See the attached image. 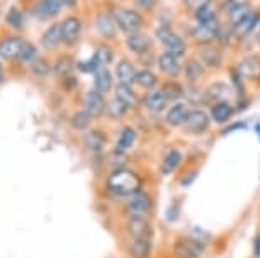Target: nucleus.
Instances as JSON below:
<instances>
[{
  "label": "nucleus",
  "mask_w": 260,
  "mask_h": 258,
  "mask_svg": "<svg viewBox=\"0 0 260 258\" xmlns=\"http://www.w3.org/2000/svg\"><path fill=\"white\" fill-rule=\"evenodd\" d=\"M107 187L119 197H129L141 191V177L129 168H116L107 178Z\"/></svg>",
  "instance_id": "obj_1"
},
{
  "label": "nucleus",
  "mask_w": 260,
  "mask_h": 258,
  "mask_svg": "<svg viewBox=\"0 0 260 258\" xmlns=\"http://www.w3.org/2000/svg\"><path fill=\"white\" fill-rule=\"evenodd\" d=\"M155 38L165 48V51L172 53V55L182 58L187 53V43H185V40L180 34L175 32L170 26H167V24L155 29Z\"/></svg>",
  "instance_id": "obj_2"
},
{
  "label": "nucleus",
  "mask_w": 260,
  "mask_h": 258,
  "mask_svg": "<svg viewBox=\"0 0 260 258\" xmlns=\"http://www.w3.org/2000/svg\"><path fill=\"white\" fill-rule=\"evenodd\" d=\"M112 16L116 19V24L119 27V31L124 34L138 32L145 27V17L141 16L136 9H127V7H116L112 9Z\"/></svg>",
  "instance_id": "obj_3"
},
{
  "label": "nucleus",
  "mask_w": 260,
  "mask_h": 258,
  "mask_svg": "<svg viewBox=\"0 0 260 258\" xmlns=\"http://www.w3.org/2000/svg\"><path fill=\"white\" fill-rule=\"evenodd\" d=\"M75 0H36L31 9V14L38 21H51L63 9L72 7Z\"/></svg>",
  "instance_id": "obj_4"
},
{
  "label": "nucleus",
  "mask_w": 260,
  "mask_h": 258,
  "mask_svg": "<svg viewBox=\"0 0 260 258\" xmlns=\"http://www.w3.org/2000/svg\"><path fill=\"white\" fill-rule=\"evenodd\" d=\"M206 251V243L194 236H180L174 243V253L179 258H201Z\"/></svg>",
  "instance_id": "obj_5"
},
{
  "label": "nucleus",
  "mask_w": 260,
  "mask_h": 258,
  "mask_svg": "<svg viewBox=\"0 0 260 258\" xmlns=\"http://www.w3.org/2000/svg\"><path fill=\"white\" fill-rule=\"evenodd\" d=\"M209 124H211V116L206 113V110L199 109V107H194V109L189 110L187 119H185L182 129L187 134L199 136V134H204L206 131L209 129Z\"/></svg>",
  "instance_id": "obj_6"
},
{
  "label": "nucleus",
  "mask_w": 260,
  "mask_h": 258,
  "mask_svg": "<svg viewBox=\"0 0 260 258\" xmlns=\"http://www.w3.org/2000/svg\"><path fill=\"white\" fill-rule=\"evenodd\" d=\"M151 207H153V201H151L148 192L138 191V192L131 194L129 197H126L124 209H126L127 216H146L148 217Z\"/></svg>",
  "instance_id": "obj_7"
},
{
  "label": "nucleus",
  "mask_w": 260,
  "mask_h": 258,
  "mask_svg": "<svg viewBox=\"0 0 260 258\" xmlns=\"http://www.w3.org/2000/svg\"><path fill=\"white\" fill-rule=\"evenodd\" d=\"M156 65H158V70L164 73L165 77H169L170 80H175L184 70V65H182V61H180V58L172 55L169 51H161L160 55L156 56Z\"/></svg>",
  "instance_id": "obj_8"
},
{
  "label": "nucleus",
  "mask_w": 260,
  "mask_h": 258,
  "mask_svg": "<svg viewBox=\"0 0 260 258\" xmlns=\"http://www.w3.org/2000/svg\"><path fill=\"white\" fill-rule=\"evenodd\" d=\"M199 61L203 63L204 68H211V70H218L223 66L224 61V53L223 48L218 45H208V46H199Z\"/></svg>",
  "instance_id": "obj_9"
},
{
  "label": "nucleus",
  "mask_w": 260,
  "mask_h": 258,
  "mask_svg": "<svg viewBox=\"0 0 260 258\" xmlns=\"http://www.w3.org/2000/svg\"><path fill=\"white\" fill-rule=\"evenodd\" d=\"M124 45L127 48V51H131L133 55L143 56V55H146V53L151 51V48H153V41H151V38L146 32L138 31V32L126 34Z\"/></svg>",
  "instance_id": "obj_10"
},
{
  "label": "nucleus",
  "mask_w": 260,
  "mask_h": 258,
  "mask_svg": "<svg viewBox=\"0 0 260 258\" xmlns=\"http://www.w3.org/2000/svg\"><path fill=\"white\" fill-rule=\"evenodd\" d=\"M107 109V100L104 99V94L97 90H89L83 97V110L90 116L92 119H99L104 116Z\"/></svg>",
  "instance_id": "obj_11"
},
{
  "label": "nucleus",
  "mask_w": 260,
  "mask_h": 258,
  "mask_svg": "<svg viewBox=\"0 0 260 258\" xmlns=\"http://www.w3.org/2000/svg\"><path fill=\"white\" fill-rule=\"evenodd\" d=\"M82 36V21L77 16H68L61 21V38L65 46H75Z\"/></svg>",
  "instance_id": "obj_12"
},
{
  "label": "nucleus",
  "mask_w": 260,
  "mask_h": 258,
  "mask_svg": "<svg viewBox=\"0 0 260 258\" xmlns=\"http://www.w3.org/2000/svg\"><path fill=\"white\" fill-rule=\"evenodd\" d=\"M219 21L213 24H196V27L190 31V38L198 46H208L216 43V36H218Z\"/></svg>",
  "instance_id": "obj_13"
},
{
  "label": "nucleus",
  "mask_w": 260,
  "mask_h": 258,
  "mask_svg": "<svg viewBox=\"0 0 260 258\" xmlns=\"http://www.w3.org/2000/svg\"><path fill=\"white\" fill-rule=\"evenodd\" d=\"M95 27L97 32L104 40H114L117 36V31H119L116 19L112 16V11H99V14L95 16Z\"/></svg>",
  "instance_id": "obj_14"
},
{
  "label": "nucleus",
  "mask_w": 260,
  "mask_h": 258,
  "mask_svg": "<svg viewBox=\"0 0 260 258\" xmlns=\"http://www.w3.org/2000/svg\"><path fill=\"white\" fill-rule=\"evenodd\" d=\"M24 43H26V40H22V38H19V36L4 38V40L0 41V58H2V60H9V61L19 60Z\"/></svg>",
  "instance_id": "obj_15"
},
{
  "label": "nucleus",
  "mask_w": 260,
  "mask_h": 258,
  "mask_svg": "<svg viewBox=\"0 0 260 258\" xmlns=\"http://www.w3.org/2000/svg\"><path fill=\"white\" fill-rule=\"evenodd\" d=\"M189 105L187 102H175L172 104L165 113V123L170 126V128H182L185 119H187L189 114Z\"/></svg>",
  "instance_id": "obj_16"
},
{
  "label": "nucleus",
  "mask_w": 260,
  "mask_h": 258,
  "mask_svg": "<svg viewBox=\"0 0 260 258\" xmlns=\"http://www.w3.org/2000/svg\"><path fill=\"white\" fill-rule=\"evenodd\" d=\"M258 24H260V11H252L243 21H240L237 26L232 27L233 38H237V40H245V38H248L250 34H253L255 29L258 27Z\"/></svg>",
  "instance_id": "obj_17"
},
{
  "label": "nucleus",
  "mask_w": 260,
  "mask_h": 258,
  "mask_svg": "<svg viewBox=\"0 0 260 258\" xmlns=\"http://www.w3.org/2000/svg\"><path fill=\"white\" fill-rule=\"evenodd\" d=\"M237 68L243 79L252 80V82H260V56L258 55H250L247 58H243Z\"/></svg>",
  "instance_id": "obj_18"
},
{
  "label": "nucleus",
  "mask_w": 260,
  "mask_h": 258,
  "mask_svg": "<svg viewBox=\"0 0 260 258\" xmlns=\"http://www.w3.org/2000/svg\"><path fill=\"white\" fill-rule=\"evenodd\" d=\"M145 105H146V109L153 114L164 113L167 107H169V99H167V95L164 94L161 87H158V89L155 87V89L148 90V94L145 97Z\"/></svg>",
  "instance_id": "obj_19"
},
{
  "label": "nucleus",
  "mask_w": 260,
  "mask_h": 258,
  "mask_svg": "<svg viewBox=\"0 0 260 258\" xmlns=\"http://www.w3.org/2000/svg\"><path fill=\"white\" fill-rule=\"evenodd\" d=\"M235 114V107L230 104V102L224 99V100H216L209 109V116L211 119L214 121L216 124H224L228 123L230 119L233 118Z\"/></svg>",
  "instance_id": "obj_20"
},
{
  "label": "nucleus",
  "mask_w": 260,
  "mask_h": 258,
  "mask_svg": "<svg viewBox=\"0 0 260 258\" xmlns=\"http://www.w3.org/2000/svg\"><path fill=\"white\" fill-rule=\"evenodd\" d=\"M114 97L119 99L127 109H136V107L140 105V97L135 92L133 85H129V84H122V82H119V84L114 87Z\"/></svg>",
  "instance_id": "obj_21"
},
{
  "label": "nucleus",
  "mask_w": 260,
  "mask_h": 258,
  "mask_svg": "<svg viewBox=\"0 0 260 258\" xmlns=\"http://www.w3.org/2000/svg\"><path fill=\"white\" fill-rule=\"evenodd\" d=\"M150 221L146 216H129L126 221V231L129 233L131 238L140 236H150Z\"/></svg>",
  "instance_id": "obj_22"
},
{
  "label": "nucleus",
  "mask_w": 260,
  "mask_h": 258,
  "mask_svg": "<svg viewBox=\"0 0 260 258\" xmlns=\"http://www.w3.org/2000/svg\"><path fill=\"white\" fill-rule=\"evenodd\" d=\"M39 43H41V46L45 48L46 51L56 50V48L63 43V38H61V22L51 24V26L48 27L45 32H43L41 41H39Z\"/></svg>",
  "instance_id": "obj_23"
},
{
  "label": "nucleus",
  "mask_w": 260,
  "mask_h": 258,
  "mask_svg": "<svg viewBox=\"0 0 260 258\" xmlns=\"http://www.w3.org/2000/svg\"><path fill=\"white\" fill-rule=\"evenodd\" d=\"M136 73H138V70H136L135 63L131 61V60H127V58H121V60L117 61V65H116V77H117V80L122 82V84L133 85L135 79H136Z\"/></svg>",
  "instance_id": "obj_24"
},
{
  "label": "nucleus",
  "mask_w": 260,
  "mask_h": 258,
  "mask_svg": "<svg viewBox=\"0 0 260 258\" xmlns=\"http://www.w3.org/2000/svg\"><path fill=\"white\" fill-rule=\"evenodd\" d=\"M106 143H107L106 134L99 129H90L83 134V144H85V148L90 153H101L106 148Z\"/></svg>",
  "instance_id": "obj_25"
},
{
  "label": "nucleus",
  "mask_w": 260,
  "mask_h": 258,
  "mask_svg": "<svg viewBox=\"0 0 260 258\" xmlns=\"http://www.w3.org/2000/svg\"><path fill=\"white\" fill-rule=\"evenodd\" d=\"M182 71H184L185 80L189 82V85H196L204 75V65L199 61V58H196V56L187 58Z\"/></svg>",
  "instance_id": "obj_26"
},
{
  "label": "nucleus",
  "mask_w": 260,
  "mask_h": 258,
  "mask_svg": "<svg viewBox=\"0 0 260 258\" xmlns=\"http://www.w3.org/2000/svg\"><path fill=\"white\" fill-rule=\"evenodd\" d=\"M112 87H114V79H112L111 71L107 70L106 66L99 68L97 73L94 75V90L106 95L107 92L112 90Z\"/></svg>",
  "instance_id": "obj_27"
},
{
  "label": "nucleus",
  "mask_w": 260,
  "mask_h": 258,
  "mask_svg": "<svg viewBox=\"0 0 260 258\" xmlns=\"http://www.w3.org/2000/svg\"><path fill=\"white\" fill-rule=\"evenodd\" d=\"M129 251L135 258H148L151 253V241L150 236H140L131 238L129 241Z\"/></svg>",
  "instance_id": "obj_28"
},
{
  "label": "nucleus",
  "mask_w": 260,
  "mask_h": 258,
  "mask_svg": "<svg viewBox=\"0 0 260 258\" xmlns=\"http://www.w3.org/2000/svg\"><path fill=\"white\" fill-rule=\"evenodd\" d=\"M252 11H253V9H252V6H250V2H245V0H242V2H235V4H233V7L228 11V22H230V27L237 26V24H238L240 21H243V19L247 17Z\"/></svg>",
  "instance_id": "obj_29"
},
{
  "label": "nucleus",
  "mask_w": 260,
  "mask_h": 258,
  "mask_svg": "<svg viewBox=\"0 0 260 258\" xmlns=\"http://www.w3.org/2000/svg\"><path fill=\"white\" fill-rule=\"evenodd\" d=\"M73 68H75V61L70 55H60L56 58L55 65H53V73L60 79H65V77L72 75Z\"/></svg>",
  "instance_id": "obj_30"
},
{
  "label": "nucleus",
  "mask_w": 260,
  "mask_h": 258,
  "mask_svg": "<svg viewBox=\"0 0 260 258\" xmlns=\"http://www.w3.org/2000/svg\"><path fill=\"white\" fill-rule=\"evenodd\" d=\"M135 84L145 90H151L158 85V75L155 71H151L150 68H143V70H138V73H136Z\"/></svg>",
  "instance_id": "obj_31"
},
{
  "label": "nucleus",
  "mask_w": 260,
  "mask_h": 258,
  "mask_svg": "<svg viewBox=\"0 0 260 258\" xmlns=\"http://www.w3.org/2000/svg\"><path fill=\"white\" fill-rule=\"evenodd\" d=\"M194 19L198 24H213V22H218V9L214 7V4L211 2L208 6L198 9L194 12Z\"/></svg>",
  "instance_id": "obj_32"
},
{
  "label": "nucleus",
  "mask_w": 260,
  "mask_h": 258,
  "mask_svg": "<svg viewBox=\"0 0 260 258\" xmlns=\"http://www.w3.org/2000/svg\"><path fill=\"white\" fill-rule=\"evenodd\" d=\"M180 162H182V153L179 150H170L164 157V162H161V173L170 175L172 172H175Z\"/></svg>",
  "instance_id": "obj_33"
},
{
  "label": "nucleus",
  "mask_w": 260,
  "mask_h": 258,
  "mask_svg": "<svg viewBox=\"0 0 260 258\" xmlns=\"http://www.w3.org/2000/svg\"><path fill=\"white\" fill-rule=\"evenodd\" d=\"M161 90L167 95L169 102H180L182 97H185V90L184 87L175 80H167L164 85H161Z\"/></svg>",
  "instance_id": "obj_34"
},
{
  "label": "nucleus",
  "mask_w": 260,
  "mask_h": 258,
  "mask_svg": "<svg viewBox=\"0 0 260 258\" xmlns=\"http://www.w3.org/2000/svg\"><path fill=\"white\" fill-rule=\"evenodd\" d=\"M135 141H136L135 128H131V126H124V128L121 129V133H119V138H117V150L126 152V150L133 148Z\"/></svg>",
  "instance_id": "obj_35"
},
{
  "label": "nucleus",
  "mask_w": 260,
  "mask_h": 258,
  "mask_svg": "<svg viewBox=\"0 0 260 258\" xmlns=\"http://www.w3.org/2000/svg\"><path fill=\"white\" fill-rule=\"evenodd\" d=\"M94 58L97 61H99L101 66H106L111 65L112 61H114V51H112V48L109 45H106V43H102V45L97 46V50L94 53Z\"/></svg>",
  "instance_id": "obj_36"
},
{
  "label": "nucleus",
  "mask_w": 260,
  "mask_h": 258,
  "mask_svg": "<svg viewBox=\"0 0 260 258\" xmlns=\"http://www.w3.org/2000/svg\"><path fill=\"white\" fill-rule=\"evenodd\" d=\"M127 110H129V109H127V107L122 104L119 99H116V97L112 100L107 102L106 113H107V116H109L111 119H122L126 116Z\"/></svg>",
  "instance_id": "obj_37"
},
{
  "label": "nucleus",
  "mask_w": 260,
  "mask_h": 258,
  "mask_svg": "<svg viewBox=\"0 0 260 258\" xmlns=\"http://www.w3.org/2000/svg\"><path fill=\"white\" fill-rule=\"evenodd\" d=\"M90 123H92V118L83 109L73 114L72 119H70V126L75 131H85V129H89Z\"/></svg>",
  "instance_id": "obj_38"
},
{
  "label": "nucleus",
  "mask_w": 260,
  "mask_h": 258,
  "mask_svg": "<svg viewBox=\"0 0 260 258\" xmlns=\"http://www.w3.org/2000/svg\"><path fill=\"white\" fill-rule=\"evenodd\" d=\"M31 71L36 77H39V79H45V77H48L53 71V66L45 58H36V60L31 63Z\"/></svg>",
  "instance_id": "obj_39"
},
{
  "label": "nucleus",
  "mask_w": 260,
  "mask_h": 258,
  "mask_svg": "<svg viewBox=\"0 0 260 258\" xmlns=\"http://www.w3.org/2000/svg\"><path fill=\"white\" fill-rule=\"evenodd\" d=\"M206 94H208L209 100H224V95L228 94V85L223 84V82H216L206 90Z\"/></svg>",
  "instance_id": "obj_40"
},
{
  "label": "nucleus",
  "mask_w": 260,
  "mask_h": 258,
  "mask_svg": "<svg viewBox=\"0 0 260 258\" xmlns=\"http://www.w3.org/2000/svg\"><path fill=\"white\" fill-rule=\"evenodd\" d=\"M6 21L11 27L14 29H21L24 26V14L19 7H12L11 11L7 12L6 16Z\"/></svg>",
  "instance_id": "obj_41"
},
{
  "label": "nucleus",
  "mask_w": 260,
  "mask_h": 258,
  "mask_svg": "<svg viewBox=\"0 0 260 258\" xmlns=\"http://www.w3.org/2000/svg\"><path fill=\"white\" fill-rule=\"evenodd\" d=\"M38 58V48L32 45V43L26 41L22 46V51H21V56H19V61L22 63H32L34 60Z\"/></svg>",
  "instance_id": "obj_42"
},
{
  "label": "nucleus",
  "mask_w": 260,
  "mask_h": 258,
  "mask_svg": "<svg viewBox=\"0 0 260 258\" xmlns=\"http://www.w3.org/2000/svg\"><path fill=\"white\" fill-rule=\"evenodd\" d=\"M77 68L78 70H80L82 73H97V70H99V68H102L101 65H99V61L95 60L94 56L92 58H89V60H83V61H78L77 63Z\"/></svg>",
  "instance_id": "obj_43"
},
{
  "label": "nucleus",
  "mask_w": 260,
  "mask_h": 258,
  "mask_svg": "<svg viewBox=\"0 0 260 258\" xmlns=\"http://www.w3.org/2000/svg\"><path fill=\"white\" fill-rule=\"evenodd\" d=\"M211 2H213V0H184L185 7H187L189 11H192V12H196L201 7L208 6V4H211Z\"/></svg>",
  "instance_id": "obj_44"
},
{
  "label": "nucleus",
  "mask_w": 260,
  "mask_h": 258,
  "mask_svg": "<svg viewBox=\"0 0 260 258\" xmlns=\"http://www.w3.org/2000/svg\"><path fill=\"white\" fill-rule=\"evenodd\" d=\"M136 7L146 9V11H150V9H153V7H155V0H136Z\"/></svg>",
  "instance_id": "obj_45"
},
{
  "label": "nucleus",
  "mask_w": 260,
  "mask_h": 258,
  "mask_svg": "<svg viewBox=\"0 0 260 258\" xmlns=\"http://www.w3.org/2000/svg\"><path fill=\"white\" fill-rule=\"evenodd\" d=\"M63 82H65V87H67V90H68V92L75 89V87H77V84H78L75 77H72V75L65 77V79H63Z\"/></svg>",
  "instance_id": "obj_46"
},
{
  "label": "nucleus",
  "mask_w": 260,
  "mask_h": 258,
  "mask_svg": "<svg viewBox=\"0 0 260 258\" xmlns=\"http://www.w3.org/2000/svg\"><path fill=\"white\" fill-rule=\"evenodd\" d=\"M253 251H255V256L260 258V233L257 235V238L253 240Z\"/></svg>",
  "instance_id": "obj_47"
},
{
  "label": "nucleus",
  "mask_w": 260,
  "mask_h": 258,
  "mask_svg": "<svg viewBox=\"0 0 260 258\" xmlns=\"http://www.w3.org/2000/svg\"><path fill=\"white\" fill-rule=\"evenodd\" d=\"M4 79H6V71H4L2 63H0V82H4Z\"/></svg>",
  "instance_id": "obj_48"
},
{
  "label": "nucleus",
  "mask_w": 260,
  "mask_h": 258,
  "mask_svg": "<svg viewBox=\"0 0 260 258\" xmlns=\"http://www.w3.org/2000/svg\"><path fill=\"white\" fill-rule=\"evenodd\" d=\"M255 43H257V45L260 46V29L257 32H255Z\"/></svg>",
  "instance_id": "obj_49"
},
{
  "label": "nucleus",
  "mask_w": 260,
  "mask_h": 258,
  "mask_svg": "<svg viewBox=\"0 0 260 258\" xmlns=\"http://www.w3.org/2000/svg\"><path fill=\"white\" fill-rule=\"evenodd\" d=\"M0 14H2V7H0Z\"/></svg>",
  "instance_id": "obj_50"
}]
</instances>
